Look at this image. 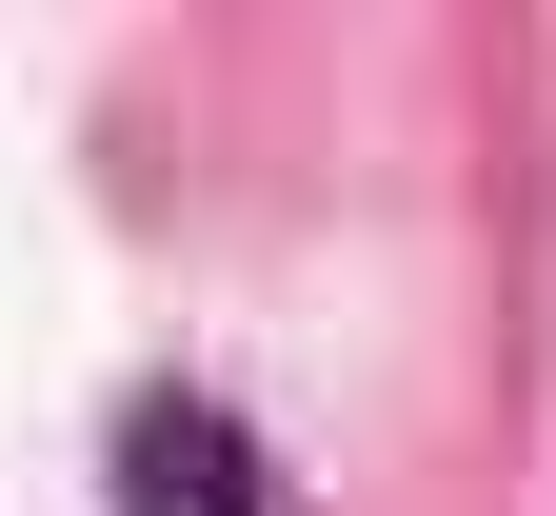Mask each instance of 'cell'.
Wrapping results in <instances>:
<instances>
[{"mask_svg": "<svg viewBox=\"0 0 556 516\" xmlns=\"http://www.w3.org/2000/svg\"><path fill=\"white\" fill-rule=\"evenodd\" d=\"M100 496H119V516H299V477H278L219 398H179V378H160V398H119Z\"/></svg>", "mask_w": 556, "mask_h": 516, "instance_id": "cell-1", "label": "cell"}]
</instances>
